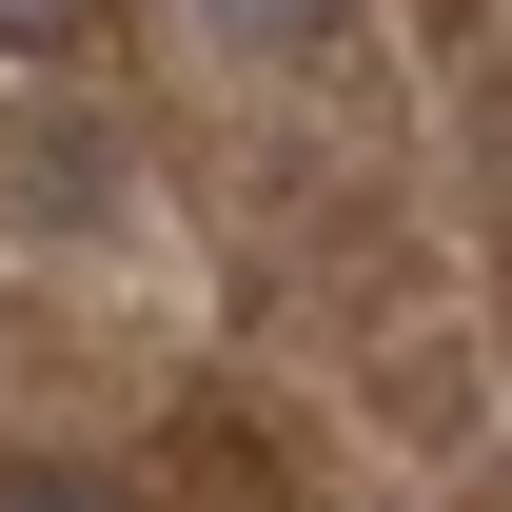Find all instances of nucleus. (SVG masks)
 Here are the masks:
<instances>
[{"label":"nucleus","instance_id":"obj_1","mask_svg":"<svg viewBox=\"0 0 512 512\" xmlns=\"http://www.w3.org/2000/svg\"><path fill=\"white\" fill-rule=\"evenodd\" d=\"M197 20H217V40H237V60H296V40H335V20H355V0H197Z\"/></svg>","mask_w":512,"mask_h":512},{"label":"nucleus","instance_id":"obj_2","mask_svg":"<svg viewBox=\"0 0 512 512\" xmlns=\"http://www.w3.org/2000/svg\"><path fill=\"white\" fill-rule=\"evenodd\" d=\"M0 512H138V493H99V473H0Z\"/></svg>","mask_w":512,"mask_h":512},{"label":"nucleus","instance_id":"obj_3","mask_svg":"<svg viewBox=\"0 0 512 512\" xmlns=\"http://www.w3.org/2000/svg\"><path fill=\"white\" fill-rule=\"evenodd\" d=\"M60 20H79V0H0V40H60Z\"/></svg>","mask_w":512,"mask_h":512}]
</instances>
